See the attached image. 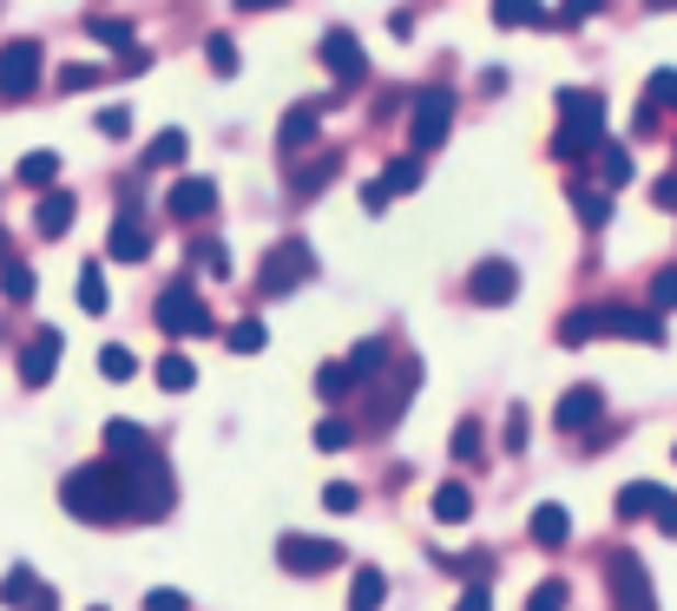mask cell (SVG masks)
<instances>
[{
    "instance_id": "obj_25",
    "label": "cell",
    "mask_w": 677,
    "mask_h": 611,
    "mask_svg": "<svg viewBox=\"0 0 677 611\" xmlns=\"http://www.w3.org/2000/svg\"><path fill=\"white\" fill-rule=\"evenodd\" d=\"M184 151H191V138H184L178 125H165V132L145 145V165H151V171H171V165H184Z\"/></svg>"
},
{
    "instance_id": "obj_24",
    "label": "cell",
    "mask_w": 677,
    "mask_h": 611,
    "mask_svg": "<svg viewBox=\"0 0 677 611\" xmlns=\"http://www.w3.org/2000/svg\"><path fill=\"white\" fill-rule=\"evenodd\" d=\"M566 540H573V513L546 500V507L533 513V546H546V553H553V546H566Z\"/></svg>"
},
{
    "instance_id": "obj_43",
    "label": "cell",
    "mask_w": 677,
    "mask_h": 611,
    "mask_svg": "<svg viewBox=\"0 0 677 611\" xmlns=\"http://www.w3.org/2000/svg\"><path fill=\"white\" fill-rule=\"evenodd\" d=\"M86 86H99V66H86V59L59 66V92H86Z\"/></svg>"
},
{
    "instance_id": "obj_47",
    "label": "cell",
    "mask_w": 677,
    "mask_h": 611,
    "mask_svg": "<svg viewBox=\"0 0 677 611\" xmlns=\"http://www.w3.org/2000/svg\"><path fill=\"white\" fill-rule=\"evenodd\" d=\"M652 309H677V263H665L652 276Z\"/></svg>"
},
{
    "instance_id": "obj_44",
    "label": "cell",
    "mask_w": 677,
    "mask_h": 611,
    "mask_svg": "<svg viewBox=\"0 0 677 611\" xmlns=\"http://www.w3.org/2000/svg\"><path fill=\"white\" fill-rule=\"evenodd\" d=\"M349 441H356V428H349V421H323V428H316V448H323V454H342Z\"/></svg>"
},
{
    "instance_id": "obj_11",
    "label": "cell",
    "mask_w": 677,
    "mask_h": 611,
    "mask_svg": "<svg viewBox=\"0 0 677 611\" xmlns=\"http://www.w3.org/2000/svg\"><path fill=\"white\" fill-rule=\"evenodd\" d=\"M606 592H612V606H632V611L658 606V592H652V579H645L639 553H612V559H606Z\"/></svg>"
},
{
    "instance_id": "obj_13",
    "label": "cell",
    "mask_w": 677,
    "mask_h": 611,
    "mask_svg": "<svg viewBox=\"0 0 677 611\" xmlns=\"http://www.w3.org/2000/svg\"><path fill=\"white\" fill-rule=\"evenodd\" d=\"M599 336H625V342L658 349L665 342V309H599Z\"/></svg>"
},
{
    "instance_id": "obj_15",
    "label": "cell",
    "mask_w": 677,
    "mask_h": 611,
    "mask_svg": "<svg viewBox=\"0 0 677 611\" xmlns=\"http://www.w3.org/2000/svg\"><path fill=\"white\" fill-rule=\"evenodd\" d=\"M59 349H66L59 329H33V342L20 349V382H26V388H46L53 369H59Z\"/></svg>"
},
{
    "instance_id": "obj_36",
    "label": "cell",
    "mask_w": 677,
    "mask_h": 611,
    "mask_svg": "<svg viewBox=\"0 0 677 611\" xmlns=\"http://www.w3.org/2000/svg\"><path fill=\"white\" fill-rule=\"evenodd\" d=\"M191 263H198L204 276H230V250H224L217 237H198V244H191Z\"/></svg>"
},
{
    "instance_id": "obj_56",
    "label": "cell",
    "mask_w": 677,
    "mask_h": 611,
    "mask_svg": "<svg viewBox=\"0 0 677 611\" xmlns=\"http://www.w3.org/2000/svg\"><path fill=\"white\" fill-rule=\"evenodd\" d=\"M461 606H467V611H487V606H494V592H487V586H467V592H461Z\"/></svg>"
},
{
    "instance_id": "obj_54",
    "label": "cell",
    "mask_w": 677,
    "mask_h": 611,
    "mask_svg": "<svg viewBox=\"0 0 677 611\" xmlns=\"http://www.w3.org/2000/svg\"><path fill=\"white\" fill-rule=\"evenodd\" d=\"M145 606H151V611H178V606H184V592H171V586H158V592H145Z\"/></svg>"
},
{
    "instance_id": "obj_4",
    "label": "cell",
    "mask_w": 677,
    "mask_h": 611,
    "mask_svg": "<svg viewBox=\"0 0 677 611\" xmlns=\"http://www.w3.org/2000/svg\"><path fill=\"white\" fill-rule=\"evenodd\" d=\"M119 467H125V500H132V513H138V520L171 513V467H165V461L138 454V461H119Z\"/></svg>"
},
{
    "instance_id": "obj_17",
    "label": "cell",
    "mask_w": 677,
    "mask_h": 611,
    "mask_svg": "<svg viewBox=\"0 0 677 611\" xmlns=\"http://www.w3.org/2000/svg\"><path fill=\"white\" fill-rule=\"evenodd\" d=\"M165 204H171V217H184V224H191V217H211V211H217V184H211V178H178Z\"/></svg>"
},
{
    "instance_id": "obj_28",
    "label": "cell",
    "mask_w": 677,
    "mask_h": 611,
    "mask_svg": "<svg viewBox=\"0 0 677 611\" xmlns=\"http://www.w3.org/2000/svg\"><path fill=\"white\" fill-rule=\"evenodd\" d=\"M494 26H553L540 0H494Z\"/></svg>"
},
{
    "instance_id": "obj_59",
    "label": "cell",
    "mask_w": 677,
    "mask_h": 611,
    "mask_svg": "<svg viewBox=\"0 0 677 611\" xmlns=\"http://www.w3.org/2000/svg\"><path fill=\"white\" fill-rule=\"evenodd\" d=\"M652 7H677V0H652Z\"/></svg>"
},
{
    "instance_id": "obj_5",
    "label": "cell",
    "mask_w": 677,
    "mask_h": 611,
    "mask_svg": "<svg viewBox=\"0 0 677 611\" xmlns=\"http://www.w3.org/2000/svg\"><path fill=\"white\" fill-rule=\"evenodd\" d=\"M151 316H158L165 336H211V329H217L211 309H204V296H198L191 283H165L158 303H151Z\"/></svg>"
},
{
    "instance_id": "obj_48",
    "label": "cell",
    "mask_w": 677,
    "mask_h": 611,
    "mask_svg": "<svg viewBox=\"0 0 677 611\" xmlns=\"http://www.w3.org/2000/svg\"><path fill=\"white\" fill-rule=\"evenodd\" d=\"M652 520H658V533H665V540H677V494H665V487H658V500H652Z\"/></svg>"
},
{
    "instance_id": "obj_32",
    "label": "cell",
    "mask_w": 677,
    "mask_h": 611,
    "mask_svg": "<svg viewBox=\"0 0 677 611\" xmlns=\"http://www.w3.org/2000/svg\"><path fill=\"white\" fill-rule=\"evenodd\" d=\"M53 178H59V151H26V158H20V184H26V191H46Z\"/></svg>"
},
{
    "instance_id": "obj_42",
    "label": "cell",
    "mask_w": 677,
    "mask_h": 611,
    "mask_svg": "<svg viewBox=\"0 0 677 611\" xmlns=\"http://www.w3.org/2000/svg\"><path fill=\"white\" fill-rule=\"evenodd\" d=\"M86 33H92V39H105V46H132V26H125V20H105V13H92V20H86Z\"/></svg>"
},
{
    "instance_id": "obj_46",
    "label": "cell",
    "mask_w": 677,
    "mask_h": 611,
    "mask_svg": "<svg viewBox=\"0 0 677 611\" xmlns=\"http://www.w3.org/2000/svg\"><path fill=\"white\" fill-rule=\"evenodd\" d=\"M323 507H329V513H356V507H362V494H356L349 480H329V487H323Z\"/></svg>"
},
{
    "instance_id": "obj_34",
    "label": "cell",
    "mask_w": 677,
    "mask_h": 611,
    "mask_svg": "<svg viewBox=\"0 0 677 611\" xmlns=\"http://www.w3.org/2000/svg\"><path fill=\"white\" fill-rule=\"evenodd\" d=\"M191 382H198V369H191V355H178V349H171V355L158 362V388H165V395H184Z\"/></svg>"
},
{
    "instance_id": "obj_31",
    "label": "cell",
    "mask_w": 677,
    "mask_h": 611,
    "mask_svg": "<svg viewBox=\"0 0 677 611\" xmlns=\"http://www.w3.org/2000/svg\"><path fill=\"white\" fill-rule=\"evenodd\" d=\"M474 513V494L461 487V480H448V487H435V520H448V527H461Z\"/></svg>"
},
{
    "instance_id": "obj_26",
    "label": "cell",
    "mask_w": 677,
    "mask_h": 611,
    "mask_svg": "<svg viewBox=\"0 0 677 611\" xmlns=\"http://www.w3.org/2000/svg\"><path fill=\"white\" fill-rule=\"evenodd\" d=\"M593 158H599L606 191H625V184H632V151H625V145H606V138H599V145H593Z\"/></svg>"
},
{
    "instance_id": "obj_29",
    "label": "cell",
    "mask_w": 677,
    "mask_h": 611,
    "mask_svg": "<svg viewBox=\"0 0 677 611\" xmlns=\"http://www.w3.org/2000/svg\"><path fill=\"white\" fill-rule=\"evenodd\" d=\"M33 290H40V276H33L26 263L0 257V296H7V303H33Z\"/></svg>"
},
{
    "instance_id": "obj_20",
    "label": "cell",
    "mask_w": 677,
    "mask_h": 611,
    "mask_svg": "<svg viewBox=\"0 0 677 611\" xmlns=\"http://www.w3.org/2000/svg\"><path fill=\"white\" fill-rule=\"evenodd\" d=\"M72 211H79V204H72V191H53V184H46V197L33 204L40 237H66V230H72Z\"/></svg>"
},
{
    "instance_id": "obj_39",
    "label": "cell",
    "mask_w": 677,
    "mask_h": 611,
    "mask_svg": "<svg viewBox=\"0 0 677 611\" xmlns=\"http://www.w3.org/2000/svg\"><path fill=\"white\" fill-rule=\"evenodd\" d=\"M652 500H658V487H652V480H632V487L619 494V513H625V520H645Z\"/></svg>"
},
{
    "instance_id": "obj_41",
    "label": "cell",
    "mask_w": 677,
    "mask_h": 611,
    "mask_svg": "<svg viewBox=\"0 0 677 611\" xmlns=\"http://www.w3.org/2000/svg\"><path fill=\"white\" fill-rule=\"evenodd\" d=\"M224 342H230L237 355H257L270 336H263V323H230V329H224Z\"/></svg>"
},
{
    "instance_id": "obj_50",
    "label": "cell",
    "mask_w": 677,
    "mask_h": 611,
    "mask_svg": "<svg viewBox=\"0 0 677 611\" xmlns=\"http://www.w3.org/2000/svg\"><path fill=\"white\" fill-rule=\"evenodd\" d=\"M645 99H652V105H677V72H672V66H665V72H652Z\"/></svg>"
},
{
    "instance_id": "obj_9",
    "label": "cell",
    "mask_w": 677,
    "mask_h": 611,
    "mask_svg": "<svg viewBox=\"0 0 677 611\" xmlns=\"http://www.w3.org/2000/svg\"><path fill=\"white\" fill-rule=\"evenodd\" d=\"M277 559H283V573H296V579H323V573H336L349 553L336 546V540H309V533H283L277 540Z\"/></svg>"
},
{
    "instance_id": "obj_53",
    "label": "cell",
    "mask_w": 677,
    "mask_h": 611,
    "mask_svg": "<svg viewBox=\"0 0 677 611\" xmlns=\"http://www.w3.org/2000/svg\"><path fill=\"white\" fill-rule=\"evenodd\" d=\"M652 204H658V211H677V171H665V178L652 184Z\"/></svg>"
},
{
    "instance_id": "obj_37",
    "label": "cell",
    "mask_w": 677,
    "mask_h": 611,
    "mask_svg": "<svg viewBox=\"0 0 677 611\" xmlns=\"http://www.w3.org/2000/svg\"><path fill=\"white\" fill-rule=\"evenodd\" d=\"M593 336H599V309H573V316L560 323V342H566V349H586Z\"/></svg>"
},
{
    "instance_id": "obj_33",
    "label": "cell",
    "mask_w": 677,
    "mask_h": 611,
    "mask_svg": "<svg viewBox=\"0 0 677 611\" xmlns=\"http://www.w3.org/2000/svg\"><path fill=\"white\" fill-rule=\"evenodd\" d=\"M375 184H382L388 197H402V191H415V184H421V151H415V158H395V165H388V171H382Z\"/></svg>"
},
{
    "instance_id": "obj_52",
    "label": "cell",
    "mask_w": 677,
    "mask_h": 611,
    "mask_svg": "<svg viewBox=\"0 0 677 611\" xmlns=\"http://www.w3.org/2000/svg\"><path fill=\"white\" fill-rule=\"evenodd\" d=\"M99 132H105V138H125V132H132V112H125V105H105V112H99Z\"/></svg>"
},
{
    "instance_id": "obj_45",
    "label": "cell",
    "mask_w": 677,
    "mask_h": 611,
    "mask_svg": "<svg viewBox=\"0 0 677 611\" xmlns=\"http://www.w3.org/2000/svg\"><path fill=\"white\" fill-rule=\"evenodd\" d=\"M448 448H454V461H481V421H461Z\"/></svg>"
},
{
    "instance_id": "obj_12",
    "label": "cell",
    "mask_w": 677,
    "mask_h": 611,
    "mask_svg": "<svg viewBox=\"0 0 677 611\" xmlns=\"http://www.w3.org/2000/svg\"><path fill=\"white\" fill-rule=\"evenodd\" d=\"M323 66H329L342 86H362V79H369V53H362V39H356L349 26H329V33H323Z\"/></svg>"
},
{
    "instance_id": "obj_19",
    "label": "cell",
    "mask_w": 677,
    "mask_h": 611,
    "mask_svg": "<svg viewBox=\"0 0 677 611\" xmlns=\"http://www.w3.org/2000/svg\"><path fill=\"white\" fill-rule=\"evenodd\" d=\"M329 112V99H303V105H290L283 112V125H277V138H283V151H303L309 138H316V118Z\"/></svg>"
},
{
    "instance_id": "obj_23",
    "label": "cell",
    "mask_w": 677,
    "mask_h": 611,
    "mask_svg": "<svg viewBox=\"0 0 677 611\" xmlns=\"http://www.w3.org/2000/svg\"><path fill=\"white\" fill-rule=\"evenodd\" d=\"M336 171H342V151H323V158H309L303 171H290V191H296V197H316Z\"/></svg>"
},
{
    "instance_id": "obj_1",
    "label": "cell",
    "mask_w": 677,
    "mask_h": 611,
    "mask_svg": "<svg viewBox=\"0 0 677 611\" xmlns=\"http://www.w3.org/2000/svg\"><path fill=\"white\" fill-rule=\"evenodd\" d=\"M59 507L86 527H112V520H132V500H125V467L105 454L92 467H72L59 480Z\"/></svg>"
},
{
    "instance_id": "obj_55",
    "label": "cell",
    "mask_w": 677,
    "mask_h": 611,
    "mask_svg": "<svg viewBox=\"0 0 677 611\" xmlns=\"http://www.w3.org/2000/svg\"><path fill=\"white\" fill-rule=\"evenodd\" d=\"M362 211H375V217H382V211H388V191H382V184H375V178H369V184H362Z\"/></svg>"
},
{
    "instance_id": "obj_35",
    "label": "cell",
    "mask_w": 677,
    "mask_h": 611,
    "mask_svg": "<svg viewBox=\"0 0 677 611\" xmlns=\"http://www.w3.org/2000/svg\"><path fill=\"white\" fill-rule=\"evenodd\" d=\"M382 599H388V579H382L375 566H362V573H356V586H349V606L369 611V606H382Z\"/></svg>"
},
{
    "instance_id": "obj_18",
    "label": "cell",
    "mask_w": 677,
    "mask_h": 611,
    "mask_svg": "<svg viewBox=\"0 0 677 611\" xmlns=\"http://www.w3.org/2000/svg\"><path fill=\"white\" fill-rule=\"evenodd\" d=\"M599 415H606V395H599V388H566V395H560V415H553V421H560L566 434H586V428H593Z\"/></svg>"
},
{
    "instance_id": "obj_57",
    "label": "cell",
    "mask_w": 677,
    "mask_h": 611,
    "mask_svg": "<svg viewBox=\"0 0 677 611\" xmlns=\"http://www.w3.org/2000/svg\"><path fill=\"white\" fill-rule=\"evenodd\" d=\"M520 448H527V421L514 415V421H507V454H520Z\"/></svg>"
},
{
    "instance_id": "obj_10",
    "label": "cell",
    "mask_w": 677,
    "mask_h": 611,
    "mask_svg": "<svg viewBox=\"0 0 677 611\" xmlns=\"http://www.w3.org/2000/svg\"><path fill=\"white\" fill-rule=\"evenodd\" d=\"M40 86V39H7L0 46V99H33Z\"/></svg>"
},
{
    "instance_id": "obj_27",
    "label": "cell",
    "mask_w": 677,
    "mask_h": 611,
    "mask_svg": "<svg viewBox=\"0 0 677 611\" xmlns=\"http://www.w3.org/2000/svg\"><path fill=\"white\" fill-rule=\"evenodd\" d=\"M573 211L586 230H606L612 224V191H593V184H573Z\"/></svg>"
},
{
    "instance_id": "obj_6",
    "label": "cell",
    "mask_w": 677,
    "mask_h": 611,
    "mask_svg": "<svg viewBox=\"0 0 677 611\" xmlns=\"http://www.w3.org/2000/svg\"><path fill=\"white\" fill-rule=\"evenodd\" d=\"M448 125H454V92H448V86H421L415 105H408V145H415V151H435V145L448 138Z\"/></svg>"
},
{
    "instance_id": "obj_7",
    "label": "cell",
    "mask_w": 677,
    "mask_h": 611,
    "mask_svg": "<svg viewBox=\"0 0 677 611\" xmlns=\"http://www.w3.org/2000/svg\"><path fill=\"white\" fill-rule=\"evenodd\" d=\"M415 388H421V369H415V362H388V369L369 382V421L388 428V421L415 401Z\"/></svg>"
},
{
    "instance_id": "obj_38",
    "label": "cell",
    "mask_w": 677,
    "mask_h": 611,
    "mask_svg": "<svg viewBox=\"0 0 677 611\" xmlns=\"http://www.w3.org/2000/svg\"><path fill=\"white\" fill-rule=\"evenodd\" d=\"M99 375H105V382H132V375H138V362H132V349H119V342H105V349H99Z\"/></svg>"
},
{
    "instance_id": "obj_51",
    "label": "cell",
    "mask_w": 677,
    "mask_h": 611,
    "mask_svg": "<svg viewBox=\"0 0 677 611\" xmlns=\"http://www.w3.org/2000/svg\"><path fill=\"white\" fill-rule=\"evenodd\" d=\"M599 7H606V0H566V7L553 13V26H579V20H593Z\"/></svg>"
},
{
    "instance_id": "obj_40",
    "label": "cell",
    "mask_w": 677,
    "mask_h": 611,
    "mask_svg": "<svg viewBox=\"0 0 677 611\" xmlns=\"http://www.w3.org/2000/svg\"><path fill=\"white\" fill-rule=\"evenodd\" d=\"M204 53H211V72H217V79H230V72H237V46H230V33H211V39H204Z\"/></svg>"
},
{
    "instance_id": "obj_58",
    "label": "cell",
    "mask_w": 677,
    "mask_h": 611,
    "mask_svg": "<svg viewBox=\"0 0 677 611\" xmlns=\"http://www.w3.org/2000/svg\"><path fill=\"white\" fill-rule=\"evenodd\" d=\"M237 7H250V13H270V7H283V0H237Z\"/></svg>"
},
{
    "instance_id": "obj_8",
    "label": "cell",
    "mask_w": 677,
    "mask_h": 611,
    "mask_svg": "<svg viewBox=\"0 0 677 611\" xmlns=\"http://www.w3.org/2000/svg\"><path fill=\"white\" fill-rule=\"evenodd\" d=\"M309 244H277L270 257H263V270H257V296L263 303H277V296H290L296 283H309Z\"/></svg>"
},
{
    "instance_id": "obj_2",
    "label": "cell",
    "mask_w": 677,
    "mask_h": 611,
    "mask_svg": "<svg viewBox=\"0 0 677 611\" xmlns=\"http://www.w3.org/2000/svg\"><path fill=\"white\" fill-rule=\"evenodd\" d=\"M606 138V99L599 92H560V138H553V158L560 165H579L593 158V145Z\"/></svg>"
},
{
    "instance_id": "obj_14",
    "label": "cell",
    "mask_w": 677,
    "mask_h": 611,
    "mask_svg": "<svg viewBox=\"0 0 677 611\" xmlns=\"http://www.w3.org/2000/svg\"><path fill=\"white\" fill-rule=\"evenodd\" d=\"M467 296H474V303H487V309H494V303H514V296H520V270H514L507 257H487V263H474V276H467Z\"/></svg>"
},
{
    "instance_id": "obj_22",
    "label": "cell",
    "mask_w": 677,
    "mask_h": 611,
    "mask_svg": "<svg viewBox=\"0 0 677 611\" xmlns=\"http://www.w3.org/2000/svg\"><path fill=\"white\" fill-rule=\"evenodd\" d=\"M105 454H112V461H138V454H151V434L119 415V421H105Z\"/></svg>"
},
{
    "instance_id": "obj_3",
    "label": "cell",
    "mask_w": 677,
    "mask_h": 611,
    "mask_svg": "<svg viewBox=\"0 0 677 611\" xmlns=\"http://www.w3.org/2000/svg\"><path fill=\"white\" fill-rule=\"evenodd\" d=\"M382 369H388V342H382V336H362V342L349 349V362H329V369L316 375V395H323V401H342V395L369 388Z\"/></svg>"
},
{
    "instance_id": "obj_16",
    "label": "cell",
    "mask_w": 677,
    "mask_h": 611,
    "mask_svg": "<svg viewBox=\"0 0 677 611\" xmlns=\"http://www.w3.org/2000/svg\"><path fill=\"white\" fill-rule=\"evenodd\" d=\"M105 250H112V263H145V257H151V230L138 224V211H132V204L112 217V237H105Z\"/></svg>"
},
{
    "instance_id": "obj_49",
    "label": "cell",
    "mask_w": 677,
    "mask_h": 611,
    "mask_svg": "<svg viewBox=\"0 0 677 611\" xmlns=\"http://www.w3.org/2000/svg\"><path fill=\"white\" fill-rule=\"evenodd\" d=\"M566 599H573V592H566V579H546V586H533V599H527V606L553 611V606H566Z\"/></svg>"
},
{
    "instance_id": "obj_21",
    "label": "cell",
    "mask_w": 677,
    "mask_h": 611,
    "mask_svg": "<svg viewBox=\"0 0 677 611\" xmlns=\"http://www.w3.org/2000/svg\"><path fill=\"white\" fill-rule=\"evenodd\" d=\"M0 606H59V592H53V586H40L26 566H13V573L0 579Z\"/></svg>"
},
{
    "instance_id": "obj_30",
    "label": "cell",
    "mask_w": 677,
    "mask_h": 611,
    "mask_svg": "<svg viewBox=\"0 0 677 611\" xmlns=\"http://www.w3.org/2000/svg\"><path fill=\"white\" fill-rule=\"evenodd\" d=\"M72 296H79V309H86V316H105V303H112V296H105V270H99V263H86V270H79V283H72Z\"/></svg>"
}]
</instances>
